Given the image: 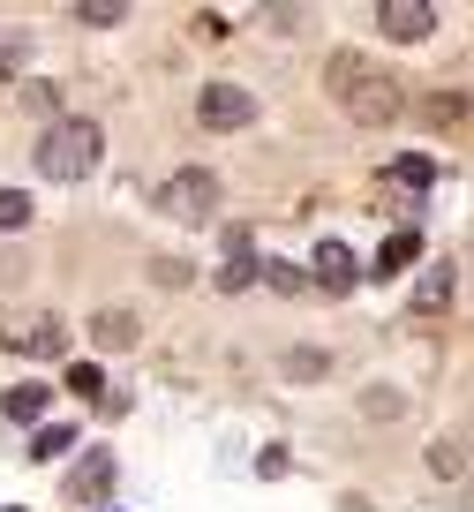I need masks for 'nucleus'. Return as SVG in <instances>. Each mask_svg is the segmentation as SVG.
Wrapping results in <instances>:
<instances>
[{"mask_svg":"<svg viewBox=\"0 0 474 512\" xmlns=\"http://www.w3.org/2000/svg\"><path fill=\"white\" fill-rule=\"evenodd\" d=\"M324 91H332L362 128H392L399 113H407V91H399V76H392L384 61H369V53H354V46L324 61Z\"/></svg>","mask_w":474,"mask_h":512,"instance_id":"1","label":"nucleus"},{"mask_svg":"<svg viewBox=\"0 0 474 512\" xmlns=\"http://www.w3.org/2000/svg\"><path fill=\"white\" fill-rule=\"evenodd\" d=\"M98 151H106L98 121H53L46 136H38V174L46 181H83L98 166Z\"/></svg>","mask_w":474,"mask_h":512,"instance_id":"2","label":"nucleus"},{"mask_svg":"<svg viewBox=\"0 0 474 512\" xmlns=\"http://www.w3.org/2000/svg\"><path fill=\"white\" fill-rule=\"evenodd\" d=\"M158 211L181 226H211L219 219V174H204V166H181L174 181H158Z\"/></svg>","mask_w":474,"mask_h":512,"instance_id":"3","label":"nucleus"},{"mask_svg":"<svg viewBox=\"0 0 474 512\" xmlns=\"http://www.w3.org/2000/svg\"><path fill=\"white\" fill-rule=\"evenodd\" d=\"M196 121H204V128H219V136H226V128H249L256 121V91H249V83H204V91H196Z\"/></svg>","mask_w":474,"mask_h":512,"instance_id":"4","label":"nucleus"},{"mask_svg":"<svg viewBox=\"0 0 474 512\" xmlns=\"http://www.w3.org/2000/svg\"><path fill=\"white\" fill-rule=\"evenodd\" d=\"M377 23H384V38H399V46H414V38H429V23H437V8H429V0H384V8H377Z\"/></svg>","mask_w":474,"mask_h":512,"instance_id":"5","label":"nucleus"},{"mask_svg":"<svg viewBox=\"0 0 474 512\" xmlns=\"http://www.w3.org/2000/svg\"><path fill=\"white\" fill-rule=\"evenodd\" d=\"M106 490H113V452L98 445V452H83V467L68 475V497H76V505H106Z\"/></svg>","mask_w":474,"mask_h":512,"instance_id":"6","label":"nucleus"},{"mask_svg":"<svg viewBox=\"0 0 474 512\" xmlns=\"http://www.w3.org/2000/svg\"><path fill=\"white\" fill-rule=\"evenodd\" d=\"M8 347H16V354H46V362H61V354H68V324H61V317H38L31 332L16 324V332H8Z\"/></svg>","mask_w":474,"mask_h":512,"instance_id":"7","label":"nucleus"},{"mask_svg":"<svg viewBox=\"0 0 474 512\" xmlns=\"http://www.w3.org/2000/svg\"><path fill=\"white\" fill-rule=\"evenodd\" d=\"M309 264H316V287H324V294H347L354 279H362V264H354V256L339 249V241H324V249H316Z\"/></svg>","mask_w":474,"mask_h":512,"instance_id":"8","label":"nucleus"},{"mask_svg":"<svg viewBox=\"0 0 474 512\" xmlns=\"http://www.w3.org/2000/svg\"><path fill=\"white\" fill-rule=\"evenodd\" d=\"M414 256H422V234H414V226H399V234H392V241H384V249H377V264H369V279H399V272H407V264H414Z\"/></svg>","mask_w":474,"mask_h":512,"instance_id":"9","label":"nucleus"},{"mask_svg":"<svg viewBox=\"0 0 474 512\" xmlns=\"http://www.w3.org/2000/svg\"><path fill=\"white\" fill-rule=\"evenodd\" d=\"M91 339H98L106 354L136 347V309H98V317H91Z\"/></svg>","mask_w":474,"mask_h":512,"instance_id":"10","label":"nucleus"},{"mask_svg":"<svg viewBox=\"0 0 474 512\" xmlns=\"http://www.w3.org/2000/svg\"><path fill=\"white\" fill-rule=\"evenodd\" d=\"M392 181H399V189H414V196H422L429 181H437V159H429V151H399V159H392Z\"/></svg>","mask_w":474,"mask_h":512,"instance_id":"11","label":"nucleus"},{"mask_svg":"<svg viewBox=\"0 0 474 512\" xmlns=\"http://www.w3.org/2000/svg\"><path fill=\"white\" fill-rule=\"evenodd\" d=\"M68 392H76V400H98V407H106V369H98V362H68Z\"/></svg>","mask_w":474,"mask_h":512,"instance_id":"12","label":"nucleus"},{"mask_svg":"<svg viewBox=\"0 0 474 512\" xmlns=\"http://www.w3.org/2000/svg\"><path fill=\"white\" fill-rule=\"evenodd\" d=\"M444 302H452V264L422 272V287H414V309H444Z\"/></svg>","mask_w":474,"mask_h":512,"instance_id":"13","label":"nucleus"},{"mask_svg":"<svg viewBox=\"0 0 474 512\" xmlns=\"http://www.w3.org/2000/svg\"><path fill=\"white\" fill-rule=\"evenodd\" d=\"M0 407H8L16 422H38V415H46V384H16V392H8Z\"/></svg>","mask_w":474,"mask_h":512,"instance_id":"14","label":"nucleus"},{"mask_svg":"<svg viewBox=\"0 0 474 512\" xmlns=\"http://www.w3.org/2000/svg\"><path fill=\"white\" fill-rule=\"evenodd\" d=\"M16 226H31V196H23V189H0V234H16Z\"/></svg>","mask_w":474,"mask_h":512,"instance_id":"15","label":"nucleus"},{"mask_svg":"<svg viewBox=\"0 0 474 512\" xmlns=\"http://www.w3.org/2000/svg\"><path fill=\"white\" fill-rule=\"evenodd\" d=\"M76 23H98V31H106V23H128V8L121 0H76Z\"/></svg>","mask_w":474,"mask_h":512,"instance_id":"16","label":"nucleus"},{"mask_svg":"<svg viewBox=\"0 0 474 512\" xmlns=\"http://www.w3.org/2000/svg\"><path fill=\"white\" fill-rule=\"evenodd\" d=\"M68 445H76V430H68V422H46V430H38V445H31V452H38V460H61Z\"/></svg>","mask_w":474,"mask_h":512,"instance_id":"17","label":"nucleus"},{"mask_svg":"<svg viewBox=\"0 0 474 512\" xmlns=\"http://www.w3.org/2000/svg\"><path fill=\"white\" fill-rule=\"evenodd\" d=\"M286 369H294V377H324V369H332V354L301 347V354H286Z\"/></svg>","mask_w":474,"mask_h":512,"instance_id":"18","label":"nucleus"},{"mask_svg":"<svg viewBox=\"0 0 474 512\" xmlns=\"http://www.w3.org/2000/svg\"><path fill=\"white\" fill-rule=\"evenodd\" d=\"M429 121H474L467 98H429Z\"/></svg>","mask_w":474,"mask_h":512,"instance_id":"19","label":"nucleus"},{"mask_svg":"<svg viewBox=\"0 0 474 512\" xmlns=\"http://www.w3.org/2000/svg\"><path fill=\"white\" fill-rule=\"evenodd\" d=\"M264 279H271V287H279V294H301V287H309V279H301L294 264H264Z\"/></svg>","mask_w":474,"mask_h":512,"instance_id":"20","label":"nucleus"},{"mask_svg":"<svg viewBox=\"0 0 474 512\" xmlns=\"http://www.w3.org/2000/svg\"><path fill=\"white\" fill-rule=\"evenodd\" d=\"M429 467H437V475H467V460H459L452 445H429Z\"/></svg>","mask_w":474,"mask_h":512,"instance_id":"21","label":"nucleus"},{"mask_svg":"<svg viewBox=\"0 0 474 512\" xmlns=\"http://www.w3.org/2000/svg\"><path fill=\"white\" fill-rule=\"evenodd\" d=\"M158 287H189V264H181V256H158Z\"/></svg>","mask_w":474,"mask_h":512,"instance_id":"22","label":"nucleus"}]
</instances>
